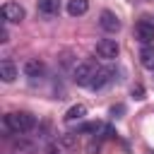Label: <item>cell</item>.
<instances>
[{
	"mask_svg": "<svg viewBox=\"0 0 154 154\" xmlns=\"http://www.w3.org/2000/svg\"><path fill=\"white\" fill-rule=\"evenodd\" d=\"M2 128H5L7 137H10V135H26V132H31V130L36 128V118H34L31 113H26V111L7 113V116L2 118Z\"/></svg>",
	"mask_w": 154,
	"mask_h": 154,
	"instance_id": "6da1fadb",
	"label": "cell"
},
{
	"mask_svg": "<svg viewBox=\"0 0 154 154\" xmlns=\"http://www.w3.org/2000/svg\"><path fill=\"white\" fill-rule=\"evenodd\" d=\"M94 53H96V58H101V60H116L118 53H120V46H118L116 38H101V41H96Z\"/></svg>",
	"mask_w": 154,
	"mask_h": 154,
	"instance_id": "7a4b0ae2",
	"label": "cell"
},
{
	"mask_svg": "<svg viewBox=\"0 0 154 154\" xmlns=\"http://www.w3.org/2000/svg\"><path fill=\"white\" fill-rule=\"evenodd\" d=\"M94 75H96V67L91 63H77L75 70H72V82L77 87H89L91 79H94Z\"/></svg>",
	"mask_w": 154,
	"mask_h": 154,
	"instance_id": "3957f363",
	"label": "cell"
},
{
	"mask_svg": "<svg viewBox=\"0 0 154 154\" xmlns=\"http://www.w3.org/2000/svg\"><path fill=\"white\" fill-rule=\"evenodd\" d=\"M135 38H137L142 46L154 43V22H152L149 17H142V19L135 24Z\"/></svg>",
	"mask_w": 154,
	"mask_h": 154,
	"instance_id": "277c9868",
	"label": "cell"
},
{
	"mask_svg": "<svg viewBox=\"0 0 154 154\" xmlns=\"http://www.w3.org/2000/svg\"><path fill=\"white\" fill-rule=\"evenodd\" d=\"M0 12H2V22H7V24H19V22L26 17L24 7H22L19 2H12V0H10V2H5Z\"/></svg>",
	"mask_w": 154,
	"mask_h": 154,
	"instance_id": "5b68a950",
	"label": "cell"
},
{
	"mask_svg": "<svg viewBox=\"0 0 154 154\" xmlns=\"http://www.w3.org/2000/svg\"><path fill=\"white\" fill-rule=\"evenodd\" d=\"M111 82H116V70L113 67H96V75H94L89 89H103Z\"/></svg>",
	"mask_w": 154,
	"mask_h": 154,
	"instance_id": "8992f818",
	"label": "cell"
},
{
	"mask_svg": "<svg viewBox=\"0 0 154 154\" xmlns=\"http://www.w3.org/2000/svg\"><path fill=\"white\" fill-rule=\"evenodd\" d=\"M99 26H101L106 34H118V31H120V19H118L116 12L103 10V12L99 14Z\"/></svg>",
	"mask_w": 154,
	"mask_h": 154,
	"instance_id": "52a82bcc",
	"label": "cell"
},
{
	"mask_svg": "<svg viewBox=\"0 0 154 154\" xmlns=\"http://www.w3.org/2000/svg\"><path fill=\"white\" fill-rule=\"evenodd\" d=\"M24 75H26L29 79H41V77L46 75V63L38 60V58H29V60L24 63Z\"/></svg>",
	"mask_w": 154,
	"mask_h": 154,
	"instance_id": "ba28073f",
	"label": "cell"
},
{
	"mask_svg": "<svg viewBox=\"0 0 154 154\" xmlns=\"http://www.w3.org/2000/svg\"><path fill=\"white\" fill-rule=\"evenodd\" d=\"M36 7H38V14H43L46 19H53L60 14V0H38Z\"/></svg>",
	"mask_w": 154,
	"mask_h": 154,
	"instance_id": "9c48e42d",
	"label": "cell"
},
{
	"mask_svg": "<svg viewBox=\"0 0 154 154\" xmlns=\"http://www.w3.org/2000/svg\"><path fill=\"white\" fill-rule=\"evenodd\" d=\"M17 65L10 60V58H2L0 60V77H2V82H14L17 79Z\"/></svg>",
	"mask_w": 154,
	"mask_h": 154,
	"instance_id": "30bf717a",
	"label": "cell"
},
{
	"mask_svg": "<svg viewBox=\"0 0 154 154\" xmlns=\"http://www.w3.org/2000/svg\"><path fill=\"white\" fill-rule=\"evenodd\" d=\"M84 116H87V106H84V103L70 106V108H67V113H65V123H67V125L79 123V120H84Z\"/></svg>",
	"mask_w": 154,
	"mask_h": 154,
	"instance_id": "8fae6325",
	"label": "cell"
},
{
	"mask_svg": "<svg viewBox=\"0 0 154 154\" xmlns=\"http://www.w3.org/2000/svg\"><path fill=\"white\" fill-rule=\"evenodd\" d=\"M89 10V0H67V14L70 17H82Z\"/></svg>",
	"mask_w": 154,
	"mask_h": 154,
	"instance_id": "7c38bea8",
	"label": "cell"
},
{
	"mask_svg": "<svg viewBox=\"0 0 154 154\" xmlns=\"http://www.w3.org/2000/svg\"><path fill=\"white\" fill-rule=\"evenodd\" d=\"M140 63H142V67L154 70V43H149V46H142V48H140Z\"/></svg>",
	"mask_w": 154,
	"mask_h": 154,
	"instance_id": "4fadbf2b",
	"label": "cell"
},
{
	"mask_svg": "<svg viewBox=\"0 0 154 154\" xmlns=\"http://www.w3.org/2000/svg\"><path fill=\"white\" fill-rule=\"evenodd\" d=\"M12 149H14L17 154H34V144H31V142H26V140H24V135H19V140H17V142H12Z\"/></svg>",
	"mask_w": 154,
	"mask_h": 154,
	"instance_id": "5bb4252c",
	"label": "cell"
},
{
	"mask_svg": "<svg viewBox=\"0 0 154 154\" xmlns=\"http://www.w3.org/2000/svg\"><path fill=\"white\" fill-rule=\"evenodd\" d=\"M58 140H60V144H63V147H67V149H72V147L77 144V135H75V132H63Z\"/></svg>",
	"mask_w": 154,
	"mask_h": 154,
	"instance_id": "9a60e30c",
	"label": "cell"
},
{
	"mask_svg": "<svg viewBox=\"0 0 154 154\" xmlns=\"http://www.w3.org/2000/svg\"><path fill=\"white\" fill-rule=\"evenodd\" d=\"M0 41L7 43L10 41V29H7V22H2V34H0Z\"/></svg>",
	"mask_w": 154,
	"mask_h": 154,
	"instance_id": "2e32d148",
	"label": "cell"
},
{
	"mask_svg": "<svg viewBox=\"0 0 154 154\" xmlns=\"http://www.w3.org/2000/svg\"><path fill=\"white\" fill-rule=\"evenodd\" d=\"M46 154H60V149H58L55 144H48V147H46Z\"/></svg>",
	"mask_w": 154,
	"mask_h": 154,
	"instance_id": "e0dca14e",
	"label": "cell"
}]
</instances>
